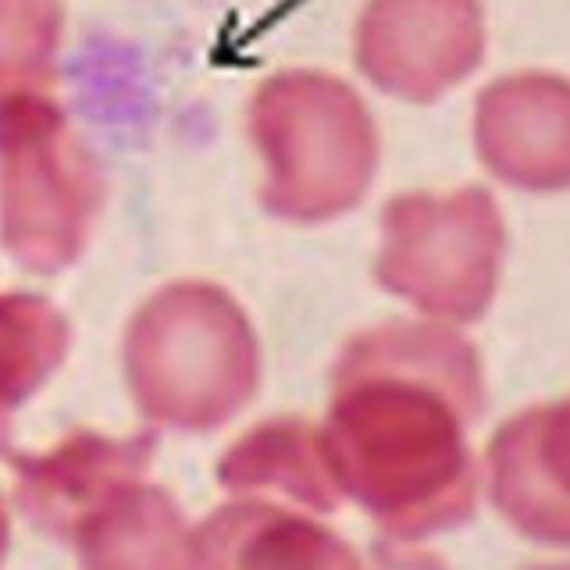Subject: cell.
Instances as JSON below:
<instances>
[{"label": "cell", "instance_id": "obj_1", "mask_svg": "<svg viewBox=\"0 0 570 570\" xmlns=\"http://www.w3.org/2000/svg\"><path fill=\"white\" fill-rule=\"evenodd\" d=\"M478 367L453 335L392 328L353 346L332 406L328 460L343 485L396 534L450 528L471 513L463 417Z\"/></svg>", "mask_w": 570, "mask_h": 570}, {"label": "cell", "instance_id": "obj_2", "mask_svg": "<svg viewBox=\"0 0 570 570\" xmlns=\"http://www.w3.org/2000/svg\"><path fill=\"white\" fill-rule=\"evenodd\" d=\"M0 189L11 249L40 267L68 261L97 207V178L58 107L32 94L0 97Z\"/></svg>", "mask_w": 570, "mask_h": 570}, {"label": "cell", "instance_id": "obj_3", "mask_svg": "<svg viewBox=\"0 0 570 570\" xmlns=\"http://www.w3.org/2000/svg\"><path fill=\"white\" fill-rule=\"evenodd\" d=\"M261 139L275 165V196L293 214H332L361 196L374 132L346 86L293 76L261 97Z\"/></svg>", "mask_w": 570, "mask_h": 570}, {"label": "cell", "instance_id": "obj_4", "mask_svg": "<svg viewBox=\"0 0 570 570\" xmlns=\"http://www.w3.org/2000/svg\"><path fill=\"white\" fill-rule=\"evenodd\" d=\"M385 275L424 307L474 314L489 296L499 218L478 189L410 196L389 207Z\"/></svg>", "mask_w": 570, "mask_h": 570}, {"label": "cell", "instance_id": "obj_5", "mask_svg": "<svg viewBox=\"0 0 570 570\" xmlns=\"http://www.w3.org/2000/svg\"><path fill=\"white\" fill-rule=\"evenodd\" d=\"M129 379L154 417L200 428L225 417L239 406L254 361L249 346L218 325H175V321H147L129 343Z\"/></svg>", "mask_w": 570, "mask_h": 570}, {"label": "cell", "instance_id": "obj_6", "mask_svg": "<svg viewBox=\"0 0 570 570\" xmlns=\"http://www.w3.org/2000/svg\"><path fill=\"white\" fill-rule=\"evenodd\" d=\"M481 53L474 0H374L361 26V65L392 94L435 97Z\"/></svg>", "mask_w": 570, "mask_h": 570}, {"label": "cell", "instance_id": "obj_7", "mask_svg": "<svg viewBox=\"0 0 570 570\" xmlns=\"http://www.w3.org/2000/svg\"><path fill=\"white\" fill-rule=\"evenodd\" d=\"M478 147L495 175L517 186L570 183V86L521 76L489 89L478 104Z\"/></svg>", "mask_w": 570, "mask_h": 570}, {"label": "cell", "instance_id": "obj_8", "mask_svg": "<svg viewBox=\"0 0 570 570\" xmlns=\"http://www.w3.org/2000/svg\"><path fill=\"white\" fill-rule=\"evenodd\" d=\"M492 495L531 539L570 542V403L531 410L499 432Z\"/></svg>", "mask_w": 570, "mask_h": 570}, {"label": "cell", "instance_id": "obj_9", "mask_svg": "<svg viewBox=\"0 0 570 570\" xmlns=\"http://www.w3.org/2000/svg\"><path fill=\"white\" fill-rule=\"evenodd\" d=\"M150 456L147 439H100L71 435L53 453L14 463L18 499L32 521L53 534L82 528L111 499L129 492Z\"/></svg>", "mask_w": 570, "mask_h": 570}, {"label": "cell", "instance_id": "obj_10", "mask_svg": "<svg viewBox=\"0 0 570 570\" xmlns=\"http://www.w3.org/2000/svg\"><path fill=\"white\" fill-rule=\"evenodd\" d=\"M196 570H361L353 552L299 517L228 510L196 546Z\"/></svg>", "mask_w": 570, "mask_h": 570}, {"label": "cell", "instance_id": "obj_11", "mask_svg": "<svg viewBox=\"0 0 570 570\" xmlns=\"http://www.w3.org/2000/svg\"><path fill=\"white\" fill-rule=\"evenodd\" d=\"M178 517L160 492H121L79 528L86 570H178Z\"/></svg>", "mask_w": 570, "mask_h": 570}, {"label": "cell", "instance_id": "obj_12", "mask_svg": "<svg viewBox=\"0 0 570 570\" xmlns=\"http://www.w3.org/2000/svg\"><path fill=\"white\" fill-rule=\"evenodd\" d=\"M68 332L58 311L32 296H0V445L8 414L58 367Z\"/></svg>", "mask_w": 570, "mask_h": 570}, {"label": "cell", "instance_id": "obj_13", "mask_svg": "<svg viewBox=\"0 0 570 570\" xmlns=\"http://www.w3.org/2000/svg\"><path fill=\"white\" fill-rule=\"evenodd\" d=\"M225 478L232 485H246V481L282 485L285 492H293L303 503L321 510H328L335 503L321 453L314 450L311 435L299 432L296 424H282L272 428V432L254 435L239 453H232Z\"/></svg>", "mask_w": 570, "mask_h": 570}, {"label": "cell", "instance_id": "obj_14", "mask_svg": "<svg viewBox=\"0 0 570 570\" xmlns=\"http://www.w3.org/2000/svg\"><path fill=\"white\" fill-rule=\"evenodd\" d=\"M58 0H0V79L40 71L58 43Z\"/></svg>", "mask_w": 570, "mask_h": 570}, {"label": "cell", "instance_id": "obj_15", "mask_svg": "<svg viewBox=\"0 0 570 570\" xmlns=\"http://www.w3.org/2000/svg\"><path fill=\"white\" fill-rule=\"evenodd\" d=\"M379 570H442L432 557H417V552H382Z\"/></svg>", "mask_w": 570, "mask_h": 570}, {"label": "cell", "instance_id": "obj_16", "mask_svg": "<svg viewBox=\"0 0 570 570\" xmlns=\"http://www.w3.org/2000/svg\"><path fill=\"white\" fill-rule=\"evenodd\" d=\"M4 546H8V517L4 507H0V557H4Z\"/></svg>", "mask_w": 570, "mask_h": 570}, {"label": "cell", "instance_id": "obj_17", "mask_svg": "<svg viewBox=\"0 0 570 570\" xmlns=\"http://www.w3.org/2000/svg\"><path fill=\"white\" fill-rule=\"evenodd\" d=\"M549 570H570V567H549Z\"/></svg>", "mask_w": 570, "mask_h": 570}]
</instances>
